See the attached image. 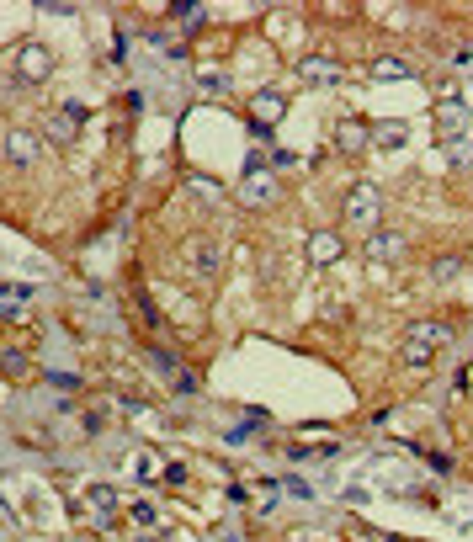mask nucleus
<instances>
[{"label":"nucleus","instance_id":"nucleus-6","mask_svg":"<svg viewBox=\"0 0 473 542\" xmlns=\"http://www.w3.org/2000/svg\"><path fill=\"white\" fill-rule=\"evenodd\" d=\"M309 255H314V261H335L340 240H335V234H314V240H309Z\"/></svg>","mask_w":473,"mask_h":542},{"label":"nucleus","instance_id":"nucleus-8","mask_svg":"<svg viewBox=\"0 0 473 542\" xmlns=\"http://www.w3.org/2000/svg\"><path fill=\"white\" fill-rule=\"evenodd\" d=\"M367 250H372L377 261H394V255H399V234H372V245H367Z\"/></svg>","mask_w":473,"mask_h":542},{"label":"nucleus","instance_id":"nucleus-7","mask_svg":"<svg viewBox=\"0 0 473 542\" xmlns=\"http://www.w3.org/2000/svg\"><path fill=\"white\" fill-rule=\"evenodd\" d=\"M304 75H309V80H314V85H319V80L330 85V80H335V75H340V64H335V59H309V64H304Z\"/></svg>","mask_w":473,"mask_h":542},{"label":"nucleus","instance_id":"nucleus-1","mask_svg":"<svg viewBox=\"0 0 473 542\" xmlns=\"http://www.w3.org/2000/svg\"><path fill=\"white\" fill-rule=\"evenodd\" d=\"M441 340H447V330H441V325H415L410 340H404V361H410V367H425V361L436 356Z\"/></svg>","mask_w":473,"mask_h":542},{"label":"nucleus","instance_id":"nucleus-10","mask_svg":"<svg viewBox=\"0 0 473 542\" xmlns=\"http://www.w3.org/2000/svg\"><path fill=\"white\" fill-rule=\"evenodd\" d=\"M362 144H367L362 122H340V149H362Z\"/></svg>","mask_w":473,"mask_h":542},{"label":"nucleus","instance_id":"nucleus-16","mask_svg":"<svg viewBox=\"0 0 473 542\" xmlns=\"http://www.w3.org/2000/svg\"><path fill=\"white\" fill-rule=\"evenodd\" d=\"M149 361H155L160 373H176V361H170V351H149Z\"/></svg>","mask_w":473,"mask_h":542},{"label":"nucleus","instance_id":"nucleus-15","mask_svg":"<svg viewBox=\"0 0 473 542\" xmlns=\"http://www.w3.org/2000/svg\"><path fill=\"white\" fill-rule=\"evenodd\" d=\"M0 367H6V373H22L27 356H22V351H6V356H0Z\"/></svg>","mask_w":473,"mask_h":542},{"label":"nucleus","instance_id":"nucleus-9","mask_svg":"<svg viewBox=\"0 0 473 542\" xmlns=\"http://www.w3.org/2000/svg\"><path fill=\"white\" fill-rule=\"evenodd\" d=\"M462 128H468V122H462V107H458V101H447V107H441V133H452V138H458Z\"/></svg>","mask_w":473,"mask_h":542},{"label":"nucleus","instance_id":"nucleus-12","mask_svg":"<svg viewBox=\"0 0 473 542\" xmlns=\"http://www.w3.org/2000/svg\"><path fill=\"white\" fill-rule=\"evenodd\" d=\"M271 112H282V96H277V91H266V96H255V122H266Z\"/></svg>","mask_w":473,"mask_h":542},{"label":"nucleus","instance_id":"nucleus-11","mask_svg":"<svg viewBox=\"0 0 473 542\" xmlns=\"http://www.w3.org/2000/svg\"><path fill=\"white\" fill-rule=\"evenodd\" d=\"M22 70H32V80H43V70H48V53H43V49H22Z\"/></svg>","mask_w":473,"mask_h":542},{"label":"nucleus","instance_id":"nucleus-4","mask_svg":"<svg viewBox=\"0 0 473 542\" xmlns=\"http://www.w3.org/2000/svg\"><path fill=\"white\" fill-rule=\"evenodd\" d=\"M6 155H11L16 165H32V160H37V138H32V133H22V128H16L11 138H6Z\"/></svg>","mask_w":473,"mask_h":542},{"label":"nucleus","instance_id":"nucleus-3","mask_svg":"<svg viewBox=\"0 0 473 542\" xmlns=\"http://www.w3.org/2000/svg\"><path fill=\"white\" fill-rule=\"evenodd\" d=\"M186 266L192 271H202V277H219V266H223V250L213 240H197L192 250H186Z\"/></svg>","mask_w":473,"mask_h":542},{"label":"nucleus","instance_id":"nucleus-5","mask_svg":"<svg viewBox=\"0 0 473 542\" xmlns=\"http://www.w3.org/2000/svg\"><path fill=\"white\" fill-rule=\"evenodd\" d=\"M245 197H250L255 207H266L271 197H277V181H266L261 170H250V176H245Z\"/></svg>","mask_w":473,"mask_h":542},{"label":"nucleus","instance_id":"nucleus-13","mask_svg":"<svg viewBox=\"0 0 473 542\" xmlns=\"http://www.w3.org/2000/svg\"><path fill=\"white\" fill-rule=\"evenodd\" d=\"M91 500H96V510H101V516H112V510H117V494H112V489H101V484L91 489Z\"/></svg>","mask_w":473,"mask_h":542},{"label":"nucleus","instance_id":"nucleus-2","mask_svg":"<svg viewBox=\"0 0 473 542\" xmlns=\"http://www.w3.org/2000/svg\"><path fill=\"white\" fill-rule=\"evenodd\" d=\"M346 224H351V229H372V224H377V192H372V186H356V192H351V202H346Z\"/></svg>","mask_w":473,"mask_h":542},{"label":"nucleus","instance_id":"nucleus-14","mask_svg":"<svg viewBox=\"0 0 473 542\" xmlns=\"http://www.w3.org/2000/svg\"><path fill=\"white\" fill-rule=\"evenodd\" d=\"M372 75H377V80H399L404 64H399V59H377V70H372Z\"/></svg>","mask_w":473,"mask_h":542}]
</instances>
